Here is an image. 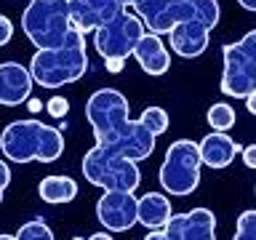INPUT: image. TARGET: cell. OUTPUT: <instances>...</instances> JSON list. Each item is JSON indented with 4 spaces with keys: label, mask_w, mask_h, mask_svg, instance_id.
<instances>
[{
    "label": "cell",
    "mask_w": 256,
    "mask_h": 240,
    "mask_svg": "<svg viewBox=\"0 0 256 240\" xmlns=\"http://www.w3.org/2000/svg\"><path fill=\"white\" fill-rule=\"evenodd\" d=\"M0 152L11 163H54L64 152V134L35 118L14 120L0 134Z\"/></svg>",
    "instance_id": "1"
},
{
    "label": "cell",
    "mask_w": 256,
    "mask_h": 240,
    "mask_svg": "<svg viewBox=\"0 0 256 240\" xmlns=\"http://www.w3.org/2000/svg\"><path fill=\"white\" fill-rule=\"evenodd\" d=\"M86 70H88L86 35L80 30H75V35L59 48H38L30 62L32 78L43 88H62L78 83L86 75Z\"/></svg>",
    "instance_id": "2"
},
{
    "label": "cell",
    "mask_w": 256,
    "mask_h": 240,
    "mask_svg": "<svg viewBox=\"0 0 256 240\" xmlns=\"http://www.w3.org/2000/svg\"><path fill=\"white\" fill-rule=\"evenodd\" d=\"M22 30L35 48H59L75 35L70 0H30L22 11Z\"/></svg>",
    "instance_id": "3"
},
{
    "label": "cell",
    "mask_w": 256,
    "mask_h": 240,
    "mask_svg": "<svg viewBox=\"0 0 256 240\" xmlns=\"http://www.w3.org/2000/svg\"><path fill=\"white\" fill-rule=\"evenodd\" d=\"M83 176L88 184L99 190H126V192H136V187L142 184V171L136 160H128L123 155L94 144V150L86 152L83 158Z\"/></svg>",
    "instance_id": "4"
},
{
    "label": "cell",
    "mask_w": 256,
    "mask_h": 240,
    "mask_svg": "<svg viewBox=\"0 0 256 240\" xmlns=\"http://www.w3.org/2000/svg\"><path fill=\"white\" fill-rule=\"evenodd\" d=\"M200 168H203L200 144H195L192 139H176L174 144H168L163 166H160V187L176 198L190 195L200 184Z\"/></svg>",
    "instance_id": "5"
},
{
    "label": "cell",
    "mask_w": 256,
    "mask_h": 240,
    "mask_svg": "<svg viewBox=\"0 0 256 240\" xmlns=\"http://www.w3.org/2000/svg\"><path fill=\"white\" fill-rule=\"evenodd\" d=\"M131 107L128 99L118 88H99L88 96L86 102V118L88 126L96 136V144H110L118 139V134L123 131L131 120Z\"/></svg>",
    "instance_id": "6"
},
{
    "label": "cell",
    "mask_w": 256,
    "mask_h": 240,
    "mask_svg": "<svg viewBox=\"0 0 256 240\" xmlns=\"http://www.w3.org/2000/svg\"><path fill=\"white\" fill-rule=\"evenodd\" d=\"M144 35H147L144 22L136 14L123 11L94 32V48L102 59H128L134 56V48Z\"/></svg>",
    "instance_id": "7"
},
{
    "label": "cell",
    "mask_w": 256,
    "mask_h": 240,
    "mask_svg": "<svg viewBox=\"0 0 256 240\" xmlns=\"http://www.w3.org/2000/svg\"><path fill=\"white\" fill-rule=\"evenodd\" d=\"M224 72H222V94L232 99H248L256 94V62L248 56L240 43H227L222 48Z\"/></svg>",
    "instance_id": "8"
},
{
    "label": "cell",
    "mask_w": 256,
    "mask_h": 240,
    "mask_svg": "<svg viewBox=\"0 0 256 240\" xmlns=\"http://www.w3.org/2000/svg\"><path fill=\"white\" fill-rule=\"evenodd\" d=\"M96 219L107 232H128L139 224V198L126 190H107L96 203Z\"/></svg>",
    "instance_id": "9"
},
{
    "label": "cell",
    "mask_w": 256,
    "mask_h": 240,
    "mask_svg": "<svg viewBox=\"0 0 256 240\" xmlns=\"http://www.w3.org/2000/svg\"><path fill=\"white\" fill-rule=\"evenodd\" d=\"M126 11L123 0H70V16L72 24L83 32H96L104 27L107 22H112L115 16Z\"/></svg>",
    "instance_id": "10"
},
{
    "label": "cell",
    "mask_w": 256,
    "mask_h": 240,
    "mask_svg": "<svg viewBox=\"0 0 256 240\" xmlns=\"http://www.w3.org/2000/svg\"><path fill=\"white\" fill-rule=\"evenodd\" d=\"M155 139L158 136L150 131L147 126L142 123V120H128V126L123 128V131L118 134L115 142L110 144H99V147L115 152V155H123L128 160H147L152 152H155Z\"/></svg>",
    "instance_id": "11"
},
{
    "label": "cell",
    "mask_w": 256,
    "mask_h": 240,
    "mask_svg": "<svg viewBox=\"0 0 256 240\" xmlns=\"http://www.w3.org/2000/svg\"><path fill=\"white\" fill-rule=\"evenodd\" d=\"M166 232L171 240H216V216L208 208L174 214L166 224Z\"/></svg>",
    "instance_id": "12"
},
{
    "label": "cell",
    "mask_w": 256,
    "mask_h": 240,
    "mask_svg": "<svg viewBox=\"0 0 256 240\" xmlns=\"http://www.w3.org/2000/svg\"><path fill=\"white\" fill-rule=\"evenodd\" d=\"M32 78L30 67L19 62H3L0 64V104L3 107H19L32 94Z\"/></svg>",
    "instance_id": "13"
},
{
    "label": "cell",
    "mask_w": 256,
    "mask_h": 240,
    "mask_svg": "<svg viewBox=\"0 0 256 240\" xmlns=\"http://www.w3.org/2000/svg\"><path fill=\"white\" fill-rule=\"evenodd\" d=\"M171 35V48L182 59H195V56L206 54L208 40H211V27L203 22H182L168 32Z\"/></svg>",
    "instance_id": "14"
},
{
    "label": "cell",
    "mask_w": 256,
    "mask_h": 240,
    "mask_svg": "<svg viewBox=\"0 0 256 240\" xmlns=\"http://www.w3.org/2000/svg\"><path fill=\"white\" fill-rule=\"evenodd\" d=\"M238 152H243V147L227 136V131H211L208 136L200 139V158H203V166L208 168H227L232 160H235Z\"/></svg>",
    "instance_id": "15"
},
{
    "label": "cell",
    "mask_w": 256,
    "mask_h": 240,
    "mask_svg": "<svg viewBox=\"0 0 256 240\" xmlns=\"http://www.w3.org/2000/svg\"><path fill=\"white\" fill-rule=\"evenodd\" d=\"M134 59L139 62V67L147 72V75H166L168 67H171V54H168L166 43L160 40V35L155 32H147L134 48Z\"/></svg>",
    "instance_id": "16"
},
{
    "label": "cell",
    "mask_w": 256,
    "mask_h": 240,
    "mask_svg": "<svg viewBox=\"0 0 256 240\" xmlns=\"http://www.w3.org/2000/svg\"><path fill=\"white\" fill-rule=\"evenodd\" d=\"M174 216L171 200L163 192H147L139 198V224L147 230H163Z\"/></svg>",
    "instance_id": "17"
},
{
    "label": "cell",
    "mask_w": 256,
    "mask_h": 240,
    "mask_svg": "<svg viewBox=\"0 0 256 240\" xmlns=\"http://www.w3.org/2000/svg\"><path fill=\"white\" fill-rule=\"evenodd\" d=\"M38 195L51 206H62V203H70V200L78 198V182L72 176H59V174H51L46 176L43 182L38 184Z\"/></svg>",
    "instance_id": "18"
},
{
    "label": "cell",
    "mask_w": 256,
    "mask_h": 240,
    "mask_svg": "<svg viewBox=\"0 0 256 240\" xmlns=\"http://www.w3.org/2000/svg\"><path fill=\"white\" fill-rule=\"evenodd\" d=\"M168 3H171V0H131V8L144 22V27L158 35L160 22H163V16L168 11Z\"/></svg>",
    "instance_id": "19"
},
{
    "label": "cell",
    "mask_w": 256,
    "mask_h": 240,
    "mask_svg": "<svg viewBox=\"0 0 256 240\" xmlns=\"http://www.w3.org/2000/svg\"><path fill=\"white\" fill-rule=\"evenodd\" d=\"M208 126L214 128V131H230L232 126H235V107H230V104H224V102H216L214 107H208Z\"/></svg>",
    "instance_id": "20"
},
{
    "label": "cell",
    "mask_w": 256,
    "mask_h": 240,
    "mask_svg": "<svg viewBox=\"0 0 256 240\" xmlns=\"http://www.w3.org/2000/svg\"><path fill=\"white\" fill-rule=\"evenodd\" d=\"M142 123L150 128L155 136H160V134H166L168 131V126H171V118H168V112L163 110V107H147L142 112Z\"/></svg>",
    "instance_id": "21"
},
{
    "label": "cell",
    "mask_w": 256,
    "mask_h": 240,
    "mask_svg": "<svg viewBox=\"0 0 256 240\" xmlns=\"http://www.w3.org/2000/svg\"><path fill=\"white\" fill-rule=\"evenodd\" d=\"M16 238L19 240H54V232H51V227H48L43 219H30V222H24L19 227Z\"/></svg>",
    "instance_id": "22"
},
{
    "label": "cell",
    "mask_w": 256,
    "mask_h": 240,
    "mask_svg": "<svg viewBox=\"0 0 256 240\" xmlns=\"http://www.w3.org/2000/svg\"><path fill=\"white\" fill-rule=\"evenodd\" d=\"M232 240H256V211H243L238 216Z\"/></svg>",
    "instance_id": "23"
},
{
    "label": "cell",
    "mask_w": 256,
    "mask_h": 240,
    "mask_svg": "<svg viewBox=\"0 0 256 240\" xmlns=\"http://www.w3.org/2000/svg\"><path fill=\"white\" fill-rule=\"evenodd\" d=\"M46 110H48V115H54V118H64L67 115V110H70V104L64 96H51L46 104Z\"/></svg>",
    "instance_id": "24"
},
{
    "label": "cell",
    "mask_w": 256,
    "mask_h": 240,
    "mask_svg": "<svg viewBox=\"0 0 256 240\" xmlns=\"http://www.w3.org/2000/svg\"><path fill=\"white\" fill-rule=\"evenodd\" d=\"M11 38H14V24L0 14V46H8V43H11Z\"/></svg>",
    "instance_id": "25"
},
{
    "label": "cell",
    "mask_w": 256,
    "mask_h": 240,
    "mask_svg": "<svg viewBox=\"0 0 256 240\" xmlns=\"http://www.w3.org/2000/svg\"><path fill=\"white\" fill-rule=\"evenodd\" d=\"M8 184H11V168H8L6 160H0V203H3V195H6Z\"/></svg>",
    "instance_id": "26"
},
{
    "label": "cell",
    "mask_w": 256,
    "mask_h": 240,
    "mask_svg": "<svg viewBox=\"0 0 256 240\" xmlns=\"http://www.w3.org/2000/svg\"><path fill=\"white\" fill-rule=\"evenodd\" d=\"M240 155H243V163L256 171V144H248V147H243V152H240Z\"/></svg>",
    "instance_id": "27"
},
{
    "label": "cell",
    "mask_w": 256,
    "mask_h": 240,
    "mask_svg": "<svg viewBox=\"0 0 256 240\" xmlns=\"http://www.w3.org/2000/svg\"><path fill=\"white\" fill-rule=\"evenodd\" d=\"M104 64H107V70H110V72H115V75H118V72L123 70L126 59H104Z\"/></svg>",
    "instance_id": "28"
},
{
    "label": "cell",
    "mask_w": 256,
    "mask_h": 240,
    "mask_svg": "<svg viewBox=\"0 0 256 240\" xmlns=\"http://www.w3.org/2000/svg\"><path fill=\"white\" fill-rule=\"evenodd\" d=\"M144 240H171V238H168V232L163 227V230H150V235L144 238Z\"/></svg>",
    "instance_id": "29"
},
{
    "label": "cell",
    "mask_w": 256,
    "mask_h": 240,
    "mask_svg": "<svg viewBox=\"0 0 256 240\" xmlns=\"http://www.w3.org/2000/svg\"><path fill=\"white\" fill-rule=\"evenodd\" d=\"M246 107H248V112H251V115H256V94H251L246 99Z\"/></svg>",
    "instance_id": "30"
},
{
    "label": "cell",
    "mask_w": 256,
    "mask_h": 240,
    "mask_svg": "<svg viewBox=\"0 0 256 240\" xmlns=\"http://www.w3.org/2000/svg\"><path fill=\"white\" fill-rule=\"evenodd\" d=\"M240 8H246V11H256V0H238Z\"/></svg>",
    "instance_id": "31"
},
{
    "label": "cell",
    "mask_w": 256,
    "mask_h": 240,
    "mask_svg": "<svg viewBox=\"0 0 256 240\" xmlns=\"http://www.w3.org/2000/svg\"><path fill=\"white\" fill-rule=\"evenodd\" d=\"M88 240H115V238H112V235H107V232H94V235L88 238Z\"/></svg>",
    "instance_id": "32"
},
{
    "label": "cell",
    "mask_w": 256,
    "mask_h": 240,
    "mask_svg": "<svg viewBox=\"0 0 256 240\" xmlns=\"http://www.w3.org/2000/svg\"><path fill=\"white\" fill-rule=\"evenodd\" d=\"M27 102H30V110H32V112H40V110H43V104H40L38 99H27Z\"/></svg>",
    "instance_id": "33"
},
{
    "label": "cell",
    "mask_w": 256,
    "mask_h": 240,
    "mask_svg": "<svg viewBox=\"0 0 256 240\" xmlns=\"http://www.w3.org/2000/svg\"><path fill=\"white\" fill-rule=\"evenodd\" d=\"M0 240H19L16 235H0Z\"/></svg>",
    "instance_id": "34"
},
{
    "label": "cell",
    "mask_w": 256,
    "mask_h": 240,
    "mask_svg": "<svg viewBox=\"0 0 256 240\" xmlns=\"http://www.w3.org/2000/svg\"><path fill=\"white\" fill-rule=\"evenodd\" d=\"M70 240H88V238H70Z\"/></svg>",
    "instance_id": "35"
},
{
    "label": "cell",
    "mask_w": 256,
    "mask_h": 240,
    "mask_svg": "<svg viewBox=\"0 0 256 240\" xmlns=\"http://www.w3.org/2000/svg\"><path fill=\"white\" fill-rule=\"evenodd\" d=\"M123 3H126V6H131V0H123Z\"/></svg>",
    "instance_id": "36"
},
{
    "label": "cell",
    "mask_w": 256,
    "mask_h": 240,
    "mask_svg": "<svg viewBox=\"0 0 256 240\" xmlns=\"http://www.w3.org/2000/svg\"><path fill=\"white\" fill-rule=\"evenodd\" d=\"M254 195H256V187H254Z\"/></svg>",
    "instance_id": "37"
},
{
    "label": "cell",
    "mask_w": 256,
    "mask_h": 240,
    "mask_svg": "<svg viewBox=\"0 0 256 240\" xmlns=\"http://www.w3.org/2000/svg\"><path fill=\"white\" fill-rule=\"evenodd\" d=\"M254 30H256V27H254Z\"/></svg>",
    "instance_id": "38"
}]
</instances>
